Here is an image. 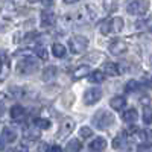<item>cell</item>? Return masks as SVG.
<instances>
[{
    "label": "cell",
    "instance_id": "obj_1",
    "mask_svg": "<svg viewBox=\"0 0 152 152\" xmlns=\"http://www.w3.org/2000/svg\"><path fill=\"white\" fill-rule=\"evenodd\" d=\"M91 122H93V125L96 126V128L107 129V128H110V126L114 123V116L111 114V111H108V110H100V111H97L93 116Z\"/></svg>",
    "mask_w": 152,
    "mask_h": 152
},
{
    "label": "cell",
    "instance_id": "obj_3",
    "mask_svg": "<svg viewBox=\"0 0 152 152\" xmlns=\"http://www.w3.org/2000/svg\"><path fill=\"white\" fill-rule=\"evenodd\" d=\"M69 47L72 53H84L88 47V40L82 35H75L69 40Z\"/></svg>",
    "mask_w": 152,
    "mask_h": 152
},
{
    "label": "cell",
    "instance_id": "obj_30",
    "mask_svg": "<svg viewBox=\"0 0 152 152\" xmlns=\"http://www.w3.org/2000/svg\"><path fill=\"white\" fill-rule=\"evenodd\" d=\"M79 134H81L82 138H90L93 135V131H91V128H88V126H82L79 129Z\"/></svg>",
    "mask_w": 152,
    "mask_h": 152
},
{
    "label": "cell",
    "instance_id": "obj_39",
    "mask_svg": "<svg viewBox=\"0 0 152 152\" xmlns=\"http://www.w3.org/2000/svg\"><path fill=\"white\" fill-rule=\"evenodd\" d=\"M140 100H142V104H145V105H146V104H149V102H151V99H149V97H142V99H140Z\"/></svg>",
    "mask_w": 152,
    "mask_h": 152
},
{
    "label": "cell",
    "instance_id": "obj_36",
    "mask_svg": "<svg viewBox=\"0 0 152 152\" xmlns=\"http://www.w3.org/2000/svg\"><path fill=\"white\" fill-rule=\"evenodd\" d=\"M138 131V128H137V126L135 125H132V126H129V128L128 129H126V132H128V134H135Z\"/></svg>",
    "mask_w": 152,
    "mask_h": 152
},
{
    "label": "cell",
    "instance_id": "obj_24",
    "mask_svg": "<svg viewBox=\"0 0 152 152\" xmlns=\"http://www.w3.org/2000/svg\"><path fill=\"white\" fill-rule=\"evenodd\" d=\"M99 31H100V34H102V35H110V34H111V24H110V18H108V20H104L102 23H100Z\"/></svg>",
    "mask_w": 152,
    "mask_h": 152
},
{
    "label": "cell",
    "instance_id": "obj_21",
    "mask_svg": "<svg viewBox=\"0 0 152 152\" xmlns=\"http://www.w3.org/2000/svg\"><path fill=\"white\" fill-rule=\"evenodd\" d=\"M90 81L93 82V84H100V82H104V79H105V75L100 72V70H94V72H91L90 73Z\"/></svg>",
    "mask_w": 152,
    "mask_h": 152
},
{
    "label": "cell",
    "instance_id": "obj_11",
    "mask_svg": "<svg viewBox=\"0 0 152 152\" xmlns=\"http://www.w3.org/2000/svg\"><path fill=\"white\" fill-rule=\"evenodd\" d=\"M100 72H102L104 75H108V76H117L119 75V67H117L116 62H105Z\"/></svg>",
    "mask_w": 152,
    "mask_h": 152
},
{
    "label": "cell",
    "instance_id": "obj_18",
    "mask_svg": "<svg viewBox=\"0 0 152 152\" xmlns=\"http://www.w3.org/2000/svg\"><path fill=\"white\" fill-rule=\"evenodd\" d=\"M66 47L62 46L61 43H55L53 46H52V53H53V56H56V58H62V56H66Z\"/></svg>",
    "mask_w": 152,
    "mask_h": 152
},
{
    "label": "cell",
    "instance_id": "obj_19",
    "mask_svg": "<svg viewBox=\"0 0 152 152\" xmlns=\"http://www.w3.org/2000/svg\"><path fill=\"white\" fill-rule=\"evenodd\" d=\"M125 143H126V134H125V132H120V134H117L116 137H114L113 148H114V149H120Z\"/></svg>",
    "mask_w": 152,
    "mask_h": 152
},
{
    "label": "cell",
    "instance_id": "obj_34",
    "mask_svg": "<svg viewBox=\"0 0 152 152\" xmlns=\"http://www.w3.org/2000/svg\"><path fill=\"white\" fill-rule=\"evenodd\" d=\"M9 152H28V148L26 146H17L14 149H11Z\"/></svg>",
    "mask_w": 152,
    "mask_h": 152
},
{
    "label": "cell",
    "instance_id": "obj_40",
    "mask_svg": "<svg viewBox=\"0 0 152 152\" xmlns=\"http://www.w3.org/2000/svg\"><path fill=\"white\" fill-rule=\"evenodd\" d=\"M41 5H43V6H52L53 2H41Z\"/></svg>",
    "mask_w": 152,
    "mask_h": 152
},
{
    "label": "cell",
    "instance_id": "obj_35",
    "mask_svg": "<svg viewBox=\"0 0 152 152\" xmlns=\"http://www.w3.org/2000/svg\"><path fill=\"white\" fill-rule=\"evenodd\" d=\"M5 62H8V59H6V53L0 50V66H2V64H5Z\"/></svg>",
    "mask_w": 152,
    "mask_h": 152
},
{
    "label": "cell",
    "instance_id": "obj_27",
    "mask_svg": "<svg viewBox=\"0 0 152 152\" xmlns=\"http://www.w3.org/2000/svg\"><path fill=\"white\" fill-rule=\"evenodd\" d=\"M35 126L38 128V131L40 129H47L50 126V120H46V119H35Z\"/></svg>",
    "mask_w": 152,
    "mask_h": 152
},
{
    "label": "cell",
    "instance_id": "obj_38",
    "mask_svg": "<svg viewBox=\"0 0 152 152\" xmlns=\"http://www.w3.org/2000/svg\"><path fill=\"white\" fill-rule=\"evenodd\" d=\"M145 82H146V85H148L149 88H152V76H146V78H145Z\"/></svg>",
    "mask_w": 152,
    "mask_h": 152
},
{
    "label": "cell",
    "instance_id": "obj_31",
    "mask_svg": "<svg viewBox=\"0 0 152 152\" xmlns=\"http://www.w3.org/2000/svg\"><path fill=\"white\" fill-rule=\"evenodd\" d=\"M137 152H152V143H145V145H138Z\"/></svg>",
    "mask_w": 152,
    "mask_h": 152
},
{
    "label": "cell",
    "instance_id": "obj_16",
    "mask_svg": "<svg viewBox=\"0 0 152 152\" xmlns=\"http://www.w3.org/2000/svg\"><path fill=\"white\" fill-rule=\"evenodd\" d=\"M9 114H11V117L14 119V120H20V119H23V117H24L26 111H24V108H23L21 105H14V107L11 108Z\"/></svg>",
    "mask_w": 152,
    "mask_h": 152
},
{
    "label": "cell",
    "instance_id": "obj_23",
    "mask_svg": "<svg viewBox=\"0 0 152 152\" xmlns=\"http://www.w3.org/2000/svg\"><path fill=\"white\" fill-rule=\"evenodd\" d=\"M140 88H142L140 84H138L137 81H134V79H131V81H128V84H126L125 90L128 91V93H132V91H138Z\"/></svg>",
    "mask_w": 152,
    "mask_h": 152
},
{
    "label": "cell",
    "instance_id": "obj_7",
    "mask_svg": "<svg viewBox=\"0 0 152 152\" xmlns=\"http://www.w3.org/2000/svg\"><path fill=\"white\" fill-rule=\"evenodd\" d=\"M126 50H128V47H126V44L122 40H114V41L110 43V52H111V55L119 56V55H123Z\"/></svg>",
    "mask_w": 152,
    "mask_h": 152
},
{
    "label": "cell",
    "instance_id": "obj_5",
    "mask_svg": "<svg viewBox=\"0 0 152 152\" xmlns=\"http://www.w3.org/2000/svg\"><path fill=\"white\" fill-rule=\"evenodd\" d=\"M102 99V90L100 88H90V90L85 91V96H84V102L87 105H94L96 102Z\"/></svg>",
    "mask_w": 152,
    "mask_h": 152
},
{
    "label": "cell",
    "instance_id": "obj_26",
    "mask_svg": "<svg viewBox=\"0 0 152 152\" xmlns=\"http://www.w3.org/2000/svg\"><path fill=\"white\" fill-rule=\"evenodd\" d=\"M143 122L146 125L152 123V107H145L143 108Z\"/></svg>",
    "mask_w": 152,
    "mask_h": 152
},
{
    "label": "cell",
    "instance_id": "obj_10",
    "mask_svg": "<svg viewBox=\"0 0 152 152\" xmlns=\"http://www.w3.org/2000/svg\"><path fill=\"white\" fill-rule=\"evenodd\" d=\"M88 73H90V67H88V64H82V66H79V67L75 69V72H73V75H72V78H73L75 81H79V79L85 78Z\"/></svg>",
    "mask_w": 152,
    "mask_h": 152
},
{
    "label": "cell",
    "instance_id": "obj_9",
    "mask_svg": "<svg viewBox=\"0 0 152 152\" xmlns=\"http://www.w3.org/2000/svg\"><path fill=\"white\" fill-rule=\"evenodd\" d=\"M88 148H90V151H93V152H100V151H104L107 148V140L104 137H97L88 145Z\"/></svg>",
    "mask_w": 152,
    "mask_h": 152
},
{
    "label": "cell",
    "instance_id": "obj_37",
    "mask_svg": "<svg viewBox=\"0 0 152 152\" xmlns=\"http://www.w3.org/2000/svg\"><path fill=\"white\" fill-rule=\"evenodd\" d=\"M49 152H62V149H61L58 145H55V146H52V148H49Z\"/></svg>",
    "mask_w": 152,
    "mask_h": 152
},
{
    "label": "cell",
    "instance_id": "obj_2",
    "mask_svg": "<svg viewBox=\"0 0 152 152\" xmlns=\"http://www.w3.org/2000/svg\"><path fill=\"white\" fill-rule=\"evenodd\" d=\"M38 69H40V61H38L37 58H32V56L23 58L17 64V72L20 75H32Z\"/></svg>",
    "mask_w": 152,
    "mask_h": 152
},
{
    "label": "cell",
    "instance_id": "obj_28",
    "mask_svg": "<svg viewBox=\"0 0 152 152\" xmlns=\"http://www.w3.org/2000/svg\"><path fill=\"white\" fill-rule=\"evenodd\" d=\"M9 75V64L8 62H5V64L0 66V82H3Z\"/></svg>",
    "mask_w": 152,
    "mask_h": 152
},
{
    "label": "cell",
    "instance_id": "obj_29",
    "mask_svg": "<svg viewBox=\"0 0 152 152\" xmlns=\"http://www.w3.org/2000/svg\"><path fill=\"white\" fill-rule=\"evenodd\" d=\"M35 53L38 56V59H47V50L43 47V46H38L35 49Z\"/></svg>",
    "mask_w": 152,
    "mask_h": 152
},
{
    "label": "cell",
    "instance_id": "obj_4",
    "mask_svg": "<svg viewBox=\"0 0 152 152\" xmlns=\"http://www.w3.org/2000/svg\"><path fill=\"white\" fill-rule=\"evenodd\" d=\"M149 9V2H143V0H135V2H129L126 11L131 15H145Z\"/></svg>",
    "mask_w": 152,
    "mask_h": 152
},
{
    "label": "cell",
    "instance_id": "obj_6",
    "mask_svg": "<svg viewBox=\"0 0 152 152\" xmlns=\"http://www.w3.org/2000/svg\"><path fill=\"white\" fill-rule=\"evenodd\" d=\"M73 129H75V120L67 117V119L62 120L61 125H59V131H58L59 134H58V137L59 138H66L70 132H73Z\"/></svg>",
    "mask_w": 152,
    "mask_h": 152
},
{
    "label": "cell",
    "instance_id": "obj_32",
    "mask_svg": "<svg viewBox=\"0 0 152 152\" xmlns=\"http://www.w3.org/2000/svg\"><path fill=\"white\" fill-rule=\"evenodd\" d=\"M94 58H97V59H99V58H100V59H104V55H102V53H99V52H94V53H90L85 59H88V62H96Z\"/></svg>",
    "mask_w": 152,
    "mask_h": 152
},
{
    "label": "cell",
    "instance_id": "obj_33",
    "mask_svg": "<svg viewBox=\"0 0 152 152\" xmlns=\"http://www.w3.org/2000/svg\"><path fill=\"white\" fill-rule=\"evenodd\" d=\"M138 135H140V137L143 138V140H149V138L152 137L151 131H148V129H142V131H140V134H138Z\"/></svg>",
    "mask_w": 152,
    "mask_h": 152
},
{
    "label": "cell",
    "instance_id": "obj_17",
    "mask_svg": "<svg viewBox=\"0 0 152 152\" xmlns=\"http://www.w3.org/2000/svg\"><path fill=\"white\" fill-rule=\"evenodd\" d=\"M137 117H138V114H137V110H135V108H129V110L123 111V114H122V119H123L125 122H128V123L135 122Z\"/></svg>",
    "mask_w": 152,
    "mask_h": 152
},
{
    "label": "cell",
    "instance_id": "obj_20",
    "mask_svg": "<svg viewBox=\"0 0 152 152\" xmlns=\"http://www.w3.org/2000/svg\"><path fill=\"white\" fill-rule=\"evenodd\" d=\"M82 148L81 142L76 140V138H73V140H70L67 145H66V152H79Z\"/></svg>",
    "mask_w": 152,
    "mask_h": 152
},
{
    "label": "cell",
    "instance_id": "obj_22",
    "mask_svg": "<svg viewBox=\"0 0 152 152\" xmlns=\"http://www.w3.org/2000/svg\"><path fill=\"white\" fill-rule=\"evenodd\" d=\"M24 137L28 140H38L40 138V131L34 129V128H28V129H24Z\"/></svg>",
    "mask_w": 152,
    "mask_h": 152
},
{
    "label": "cell",
    "instance_id": "obj_25",
    "mask_svg": "<svg viewBox=\"0 0 152 152\" xmlns=\"http://www.w3.org/2000/svg\"><path fill=\"white\" fill-rule=\"evenodd\" d=\"M102 6H104V9L107 12H116L119 5H117V2H114V0H108V2H104L102 3Z\"/></svg>",
    "mask_w": 152,
    "mask_h": 152
},
{
    "label": "cell",
    "instance_id": "obj_14",
    "mask_svg": "<svg viewBox=\"0 0 152 152\" xmlns=\"http://www.w3.org/2000/svg\"><path fill=\"white\" fill-rule=\"evenodd\" d=\"M110 105H111L113 110L120 111V110L126 105V99H125V96H114V97L110 100Z\"/></svg>",
    "mask_w": 152,
    "mask_h": 152
},
{
    "label": "cell",
    "instance_id": "obj_8",
    "mask_svg": "<svg viewBox=\"0 0 152 152\" xmlns=\"http://www.w3.org/2000/svg\"><path fill=\"white\" fill-rule=\"evenodd\" d=\"M40 18H41V26L43 28H50V26H53L55 24V14L50 9H44V11H41V15H40Z\"/></svg>",
    "mask_w": 152,
    "mask_h": 152
},
{
    "label": "cell",
    "instance_id": "obj_12",
    "mask_svg": "<svg viewBox=\"0 0 152 152\" xmlns=\"http://www.w3.org/2000/svg\"><path fill=\"white\" fill-rule=\"evenodd\" d=\"M110 24H111V32L119 34V32L123 31L125 21H123V18H120V17H114V18H110Z\"/></svg>",
    "mask_w": 152,
    "mask_h": 152
},
{
    "label": "cell",
    "instance_id": "obj_13",
    "mask_svg": "<svg viewBox=\"0 0 152 152\" xmlns=\"http://www.w3.org/2000/svg\"><path fill=\"white\" fill-rule=\"evenodd\" d=\"M56 76H58V69H56L55 66H49V67H46L44 72H43V79H44L46 82L53 81Z\"/></svg>",
    "mask_w": 152,
    "mask_h": 152
},
{
    "label": "cell",
    "instance_id": "obj_15",
    "mask_svg": "<svg viewBox=\"0 0 152 152\" xmlns=\"http://www.w3.org/2000/svg\"><path fill=\"white\" fill-rule=\"evenodd\" d=\"M2 137H3V140L5 142H8V143H14L15 140H17V132L12 129V128H3V131H2Z\"/></svg>",
    "mask_w": 152,
    "mask_h": 152
},
{
    "label": "cell",
    "instance_id": "obj_41",
    "mask_svg": "<svg viewBox=\"0 0 152 152\" xmlns=\"http://www.w3.org/2000/svg\"><path fill=\"white\" fill-rule=\"evenodd\" d=\"M5 149V145H3V140L0 138V151H3Z\"/></svg>",
    "mask_w": 152,
    "mask_h": 152
}]
</instances>
